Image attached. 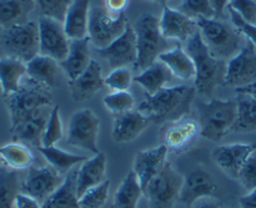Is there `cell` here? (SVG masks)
I'll list each match as a JSON object with an SVG mask.
<instances>
[{"mask_svg": "<svg viewBox=\"0 0 256 208\" xmlns=\"http://www.w3.org/2000/svg\"><path fill=\"white\" fill-rule=\"evenodd\" d=\"M195 95V87L186 85L165 87L155 95H146L139 111L154 124L178 122L190 114Z\"/></svg>", "mask_w": 256, "mask_h": 208, "instance_id": "1", "label": "cell"}, {"mask_svg": "<svg viewBox=\"0 0 256 208\" xmlns=\"http://www.w3.org/2000/svg\"><path fill=\"white\" fill-rule=\"evenodd\" d=\"M185 51L195 65L194 87L196 94L204 97H212L215 90L224 85L228 62L216 59L210 52L202 41L199 30L186 41Z\"/></svg>", "mask_w": 256, "mask_h": 208, "instance_id": "2", "label": "cell"}, {"mask_svg": "<svg viewBox=\"0 0 256 208\" xmlns=\"http://www.w3.org/2000/svg\"><path fill=\"white\" fill-rule=\"evenodd\" d=\"M196 22L202 41L216 59L224 61L232 60L246 44L242 39V35L235 29L234 25L222 19L199 17L196 19Z\"/></svg>", "mask_w": 256, "mask_h": 208, "instance_id": "3", "label": "cell"}, {"mask_svg": "<svg viewBox=\"0 0 256 208\" xmlns=\"http://www.w3.org/2000/svg\"><path fill=\"white\" fill-rule=\"evenodd\" d=\"M159 21L160 19L155 15L144 12L132 25L136 35L138 47V59L134 64V69L139 71L146 70L159 60L160 55L169 51L170 44L160 31Z\"/></svg>", "mask_w": 256, "mask_h": 208, "instance_id": "4", "label": "cell"}, {"mask_svg": "<svg viewBox=\"0 0 256 208\" xmlns=\"http://www.w3.org/2000/svg\"><path fill=\"white\" fill-rule=\"evenodd\" d=\"M200 136L212 142H220L236 121L238 101L212 99L198 104Z\"/></svg>", "mask_w": 256, "mask_h": 208, "instance_id": "5", "label": "cell"}, {"mask_svg": "<svg viewBox=\"0 0 256 208\" xmlns=\"http://www.w3.org/2000/svg\"><path fill=\"white\" fill-rule=\"evenodd\" d=\"M10 116V125L42 107H52V94L49 87L42 86L25 77L22 87L14 94L4 97Z\"/></svg>", "mask_w": 256, "mask_h": 208, "instance_id": "6", "label": "cell"}, {"mask_svg": "<svg viewBox=\"0 0 256 208\" xmlns=\"http://www.w3.org/2000/svg\"><path fill=\"white\" fill-rule=\"evenodd\" d=\"M182 181L184 176L174 169L172 162H165L159 174L144 189V196L149 201V207L174 208L179 201Z\"/></svg>", "mask_w": 256, "mask_h": 208, "instance_id": "7", "label": "cell"}, {"mask_svg": "<svg viewBox=\"0 0 256 208\" xmlns=\"http://www.w3.org/2000/svg\"><path fill=\"white\" fill-rule=\"evenodd\" d=\"M2 45L8 56L28 64L40 54L39 25L29 21L5 29L2 35Z\"/></svg>", "mask_w": 256, "mask_h": 208, "instance_id": "8", "label": "cell"}, {"mask_svg": "<svg viewBox=\"0 0 256 208\" xmlns=\"http://www.w3.org/2000/svg\"><path fill=\"white\" fill-rule=\"evenodd\" d=\"M128 24L124 12L112 15L104 6H94L90 9L88 36L98 49H104L125 31Z\"/></svg>", "mask_w": 256, "mask_h": 208, "instance_id": "9", "label": "cell"}, {"mask_svg": "<svg viewBox=\"0 0 256 208\" xmlns=\"http://www.w3.org/2000/svg\"><path fill=\"white\" fill-rule=\"evenodd\" d=\"M100 131V120L92 110L82 109L74 112L69 120L66 145L86 150L94 155L99 154L98 137Z\"/></svg>", "mask_w": 256, "mask_h": 208, "instance_id": "10", "label": "cell"}, {"mask_svg": "<svg viewBox=\"0 0 256 208\" xmlns=\"http://www.w3.org/2000/svg\"><path fill=\"white\" fill-rule=\"evenodd\" d=\"M64 179V175L58 172L50 165L42 167L32 166L25 180L22 182V194L28 195L42 204L62 186Z\"/></svg>", "mask_w": 256, "mask_h": 208, "instance_id": "11", "label": "cell"}, {"mask_svg": "<svg viewBox=\"0 0 256 208\" xmlns=\"http://www.w3.org/2000/svg\"><path fill=\"white\" fill-rule=\"evenodd\" d=\"M40 55H45L58 62L68 56L70 42L62 22L52 17L40 16L39 22Z\"/></svg>", "mask_w": 256, "mask_h": 208, "instance_id": "12", "label": "cell"}, {"mask_svg": "<svg viewBox=\"0 0 256 208\" xmlns=\"http://www.w3.org/2000/svg\"><path fill=\"white\" fill-rule=\"evenodd\" d=\"M256 81V49L255 45L246 40L242 51L235 55L226 64L225 86L239 87L248 86Z\"/></svg>", "mask_w": 256, "mask_h": 208, "instance_id": "13", "label": "cell"}, {"mask_svg": "<svg viewBox=\"0 0 256 208\" xmlns=\"http://www.w3.org/2000/svg\"><path fill=\"white\" fill-rule=\"evenodd\" d=\"M98 54L104 57L112 69H122L135 64L138 59L136 35L132 25L128 24L125 31L104 49H98Z\"/></svg>", "mask_w": 256, "mask_h": 208, "instance_id": "14", "label": "cell"}, {"mask_svg": "<svg viewBox=\"0 0 256 208\" xmlns=\"http://www.w3.org/2000/svg\"><path fill=\"white\" fill-rule=\"evenodd\" d=\"M50 107H42L10 125V134L14 142H22L34 147L42 146V135L50 116Z\"/></svg>", "mask_w": 256, "mask_h": 208, "instance_id": "15", "label": "cell"}, {"mask_svg": "<svg viewBox=\"0 0 256 208\" xmlns=\"http://www.w3.org/2000/svg\"><path fill=\"white\" fill-rule=\"evenodd\" d=\"M218 185L214 177L202 169H196L188 174L182 181L179 201L190 208L198 200L214 197L218 192Z\"/></svg>", "mask_w": 256, "mask_h": 208, "instance_id": "16", "label": "cell"}, {"mask_svg": "<svg viewBox=\"0 0 256 208\" xmlns=\"http://www.w3.org/2000/svg\"><path fill=\"white\" fill-rule=\"evenodd\" d=\"M255 149L256 145L252 144L222 145L212 151V157L228 176L238 180L240 170Z\"/></svg>", "mask_w": 256, "mask_h": 208, "instance_id": "17", "label": "cell"}, {"mask_svg": "<svg viewBox=\"0 0 256 208\" xmlns=\"http://www.w3.org/2000/svg\"><path fill=\"white\" fill-rule=\"evenodd\" d=\"M160 31L165 39L188 41L199 30L198 22L180 10L165 6L160 17Z\"/></svg>", "mask_w": 256, "mask_h": 208, "instance_id": "18", "label": "cell"}, {"mask_svg": "<svg viewBox=\"0 0 256 208\" xmlns=\"http://www.w3.org/2000/svg\"><path fill=\"white\" fill-rule=\"evenodd\" d=\"M168 151H169L168 147L162 144L160 146L154 147V149L144 150V151H140L136 154L132 171L136 175L142 190L159 174V171L162 169L165 162L168 161Z\"/></svg>", "mask_w": 256, "mask_h": 208, "instance_id": "19", "label": "cell"}, {"mask_svg": "<svg viewBox=\"0 0 256 208\" xmlns=\"http://www.w3.org/2000/svg\"><path fill=\"white\" fill-rule=\"evenodd\" d=\"M68 85L74 101H88L104 87L105 79L102 77V66L95 60H92L88 69L76 79L68 82Z\"/></svg>", "mask_w": 256, "mask_h": 208, "instance_id": "20", "label": "cell"}, {"mask_svg": "<svg viewBox=\"0 0 256 208\" xmlns=\"http://www.w3.org/2000/svg\"><path fill=\"white\" fill-rule=\"evenodd\" d=\"M150 120L138 111H128L116 115L112 125V137L116 144H126L134 141L149 126Z\"/></svg>", "mask_w": 256, "mask_h": 208, "instance_id": "21", "label": "cell"}, {"mask_svg": "<svg viewBox=\"0 0 256 208\" xmlns=\"http://www.w3.org/2000/svg\"><path fill=\"white\" fill-rule=\"evenodd\" d=\"M26 72L28 77L32 81L49 87L50 90L60 84L62 76V70L59 62L52 57L40 54L28 62Z\"/></svg>", "mask_w": 256, "mask_h": 208, "instance_id": "22", "label": "cell"}, {"mask_svg": "<svg viewBox=\"0 0 256 208\" xmlns=\"http://www.w3.org/2000/svg\"><path fill=\"white\" fill-rule=\"evenodd\" d=\"M89 42V36L80 40H72L68 56L59 62L62 72L66 75L69 81H72L80 76L92 62Z\"/></svg>", "mask_w": 256, "mask_h": 208, "instance_id": "23", "label": "cell"}, {"mask_svg": "<svg viewBox=\"0 0 256 208\" xmlns=\"http://www.w3.org/2000/svg\"><path fill=\"white\" fill-rule=\"evenodd\" d=\"M105 171H106V157L102 152H99L94 155V157L82 162L76 174V190L79 199L88 190L102 184L106 180Z\"/></svg>", "mask_w": 256, "mask_h": 208, "instance_id": "24", "label": "cell"}, {"mask_svg": "<svg viewBox=\"0 0 256 208\" xmlns=\"http://www.w3.org/2000/svg\"><path fill=\"white\" fill-rule=\"evenodd\" d=\"M89 14L90 0H72L62 22L70 40H80L88 36Z\"/></svg>", "mask_w": 256, "mask_h": 208, "instance_id": "25", "label": "cell"}, {"mask_svg": "<svg viewBox=\"0 0 256 208\" xmlns=\"http://www.w3.org/2000/svg\"><path fill=\"white\" fill-rule=\"evenodd\" d=\"M26 76V64L10 56L0 59V86L4 97L16 92Z\"/></svg>", "mask_w": 256, "mask_h": 208, "instance_id": "26", "label": "cell"}, {"mask_svg": "<svg viewBox=\"0 0 256 208\" xmlns=\"http://www.w3.org/2000/svg\"><path fill=\"white\" fill-rule=\"evenodd\" d=\"M35 0H0V26L5 29L29 22Z\"/></svg>", "mask_w": 256, "mask_h": 208, "instance_id": "27", "label": "cell"}, {"mask_svg": "<svg viewBox=\"0 0 256 208\" xmlns=\"http://www.w3.org/2000/svg\"><path fill=\"white\" fill-rule=\"evenodd\" d=\"M78 170L65 175L62 186L42 204V208H80L76 190Z\"/></svg>", "mask_w": 256, "mask_h": 208, "instance_id": "28", "label": "cell"}, {"mask_svg": "<svg viewBox=\"0 0 256 208\" xmlns=\"http://www.w3.org/2000/svg\"><path fill=\"white\" fill-rule=\"evenodd\" d=\"M172 72L169 67L160 60L155 61L152 66L140 72L134 77V81L138 82L142 89L146 91V95H155L160 90L165 89L166 85L172 81Z\"/></svg>", "mask_w": 256, "mask_h": 208, "instance_id": "29", "label": "cell"}, {"mask_svg": "<svg viewBox=\"0 0 256 208\" xmlns=\"http://www.w3.org/2000/svg\"><path fill=\"white\" fill-rule=\"evenodd\" d=\"M200 135L199 122L195 120H180L176 125L169 127L165 132L164 145L168 150L180 151L192 141L196 135Z\"/></svg>", "mask_w": 256, "mask_h": 208, "instance_id": "30", "label": "cell"}, {"mask_svg": "<svg viewBox=\"0 0 256 208\" xmlns=\"http://www.w3.org/2000/svg\"><path fill=\"white\" fill-rule=\"evenodd\" d=\"M159 60L164 62L172 72V75L179 79L189 80L195 77L194 61L182 45H178L172 50L162 54L159 56Z\"/></svg>", "mask_w": 256, "mask_h": 208, "instance_id": "31", "label": "cell"}, {"mask_svg": "<svg viewBox=\"0 0 256 208\" xmlns=\"http://www.w3.org/2000/svg\"><path fill=\"white\" fill-rule=\"evenodd\" d=\"M0 159L5 166L15 171L29 170L34 164L32 150L22 142H12L0 147Z\"/></svg>", "mask_w": 256, "mask_h": 208, "instance_id": "32", "label": "cell"}, {"mask_svg": "<svg viewBox=\"0 0 256 208\" xmlns=\"http://www.w3.org/2000/svg\"><path fill=\"white\" fill-rule=\"evenodd\" d=\"M142 195L144 190L132 170L115 192L112 208H138V202Z\"/></svg>", "mask_w": 256, "mask_h": 208, "instance_id": "33", "label": "cell"}, {"mask_svg": "<svg viewBox=\"0 0 256 208\" xmlns=\"http://www.w3.org/2000/svg\"><path fill=\"white\" fill-rule=\"evenodd\" d=\"M38 151L42 155L45 160L48 161V164L52 167H54L58 172H60L62 175L69 174L70 170L72 169L76 165L82 164L84 161H86V156H79V155L70 154V152L64 151V150H60L58 147L52 146V147H38Z\"/></svg>", "mask_w": 256, "mask_h": 208, "instance_id": "34", "label": "cell"}, {"mask_svg": "<svg viewBox=\"0 0 256 208\" xmlns=\"http://www.w3.org/2000/svg\"><path fill=\"white\" fill-rule=\"evenodd\" d=\"M22 192V181L18 171L2 164L0 167V208H12Z\"/></svg>", "mask_w": 256, "mask_h": 208, "instance_id": "35", "label": "cell"}, {"mask_svg": "<svg viewBox=\"0 0 256 208\" xmlns=\"http://www.w3.org/2000/svg\"><path fill=\"white\" fill-rule=\"evenodd\" d=\"M236 121L232 132L248 134L256 131V100L246 95H239Z\"/></svg>", "mask_w": 256, "mask_h": 208, "instance_id": "36", "label": "cell"}, {"mask_svg": "<svg viewBox=\"0 0 256 208\" xmlns=\"http://www.w3.org/2000/svg\"><path fill=\"white\" fill-rule=\"evenodd\" d=\"M62 139V124L60 120L59 106L55 105L52 107L50 116L48 119L46 127H45L44 135H42V147H52L55 146L56 142H59Z\"/></svg>", "mask_w": 256, "mask_h": 208, "instance_id": "37", "label": "cell"}, {"mask_svg": "<svg viewBox=\"0 0 256 208\" xmlns=\"http://www.w3.org/2000/svg\"><path fill=\"white\" fill-rule=\"evenodd\" d=\"M109 187L110 181L105 180L102 184L88 190L79 199L80 208H102L108 201Z\"/></svg>", "mask_w": 256, "mask_h": 208, "instance_id": "38", "label": "cell"}, {"mask_svg": "<svg viewBox=\"0 0 256 208\" xmlns=\"http://www.w3.org/2000/svg\"><path fill=\"white\" fill-rule=\"evenodd\" d=\"M72 2V0H35L40 16L52 17L60 22H64L65 15Z\"/></svg>", "mask_w": 256, "mask_h": 208, "instance_id": "39", "label": "cell"}, {"mask_svg": "<svg viewBox=\"0 0 256 208\" xmlns=\"http://www.w3.org/2000/svg\"><path fill=\"white\" fill-rule=\"evenodd\" d=\"M104 105L110 112L115 115L132 111L135 100L132 95L128 91H114L104 97Z\"/></svg>", "mask_w": 256, "mask_h": 208, "instance_id": "40", "label": "cell"}, {"mask_svg": "<svg viewBox=\"0 0 256 208\" xmlns=\"http://www.w3.org/2000/svg\"><path fill=\"white\" fill-rule=\"evenodd\" d=\"M180 11L184 12L192 19H199V17L212 19V17H215L210 0H182V5H180Z\"/></svg>", "mask_w": 256, "mask_h": 208, "instance_id": "41", "label": "cell"}, {"mask_svg": "<svg viewBox=\"0 0 256 208\" xmlns=\"http://www.w3.org/2000/svg\"><path fill=\"white\" fill-rule=\"evenodd\" d=\"M134 81L132 72L125 67L115 69L105 77V85L114 91H126L132 82Z\"/></svg>", "mask_w": 256, "mask_h": 208, "instance_id": "42", "label": "cell"}, {"mask_svg": "<svg viewBox=\"0 0 256 208\" xmlns=\"http://www.w3.org/2000/svg\"><path fill=\"white\" fill-rule=\"evenodd\" d=\"M238 180L248 192L256 189V149L245 161L244 166L240 170Z\"/></svg>", "mask_w": 256, "mask_h": 208, "instance_id": "43", "label": "cell"}, {"mask_svg": "<svg viewBox=\"0 0 256 208\" xmlns=\"http://www.w3.org/2000/svg\"><path fill=\"white\" fill-rule=\"evenodd\" d=\"M230 15V20H232V24L234 25L235 29L242 35V36L246 37V40H249L250 42L256 46V24H252V22H248L238 14L235 10H232V7H228Z\"/></svg>", "mask_w": 256, "mask_h": 208, "instance_id": "44", "label": "cell"}, {"mask_svg": "<svg viewBox=\"0 0 256 208\" xmlns=\"http://www.w3.org/2000/svg\"><path fill=\"white\" fill-rule=\"evenodd\" d=\"M229 7L238 12L245 21L256 24V1L255 0H230Z\"/></svg>", "mask_w": 256, "mask_h": 208, "instance_id": "45", "label": "cell"}, {"mask_svg": "<svg viewBox=\"0 0 256 208\" xmlns=\"http://www.w3.org/2000/svg\"><path fill=\"white\" fill-rule=\"evenodd\" d=\"M129 0H104V7L112 15H119L125 11Z\"/></svg>", "mask_w": 256, "mask_h": 208, "instance_id": "46", "label": "cell"}, {"mask_svg": "<svg viewBox=\"0 0 256 208\" xmlns=\"http://www.w3.org/2000/svg\"><path fill=\"white\" fill-rule=\"evenodd\" d=\"M15 208H42V204L32 197L20 192L15 200Z\"/></svg>", "mask_w": 256, "mask_h": 208, "instance_id": "47", "label": "cell"}, {"mask_svg": "<svg viewBox=\"0 0 256 208\" xmlns=\"http://www.w3.org/2000/svg\"><path fill=\"white\" fill-rule=\"evenodd\" d=\"M230 0H210L212 10H214L215 19H222L224 16V11L226 6H229Z\"/></svg>", "mask_w": 256, "mask_h": 208, "instance_id": "48", "label": "cell"}, {"mask_svg": "<svg viewBox=\"0 0 256 208\" xmlns=\"http://www.w3.org/2000/svg\"><path fill=\"white\" fill-rule=\"evenodd\" d=\"M190 208H222V205L214 197H206V199L198 200Z\"/></svg>", "mask_w": 256, "mask_h": 208, "instance_id": "49", "label": "cell"}, {"mask_svg": "<svg viewBox=\"0 0 256 208\" xmlns=\"http://www.w3.org/2000/svg\"><path fill=\"white\" fill-rule=\"evenodd\" d=\"M240 208H256V189L239 200Z\"/></svg>", "mask_w": 256, "mask_h": 208, "instance_id": "50", "label": "cell"}, {"mask_svg": "<svg viewBox=\"0 0 256 208\" xmlns=\"http://www.w3.org/2000/svg\"><path fill=\"white\" fill-rule=\"evenodd\" d=\"M235 91H236L238 95H246V96H250L256 100V81L252 82V84L248 85V86L235 89Z\"/></svg>", "mask_w": 256, "mask_h": 208, "instance_id": "51", "label": "cell"}, {"mask_svg": "<svg viewBox=\"0 0 256 208\" xmlns=\"http://www.w3.org/2000/svg\"><path fill=\"white\" fill-rule=\"evenodd\" d=\"M152 1H155L158 2V4H162V5H165L168 1H170V0H152Z\"/></svg>", "mask_w": 256, "mask_h": 208, "instance_id": "52", "label": "cell"}, {"mask_svg": "<svg viewBox=\"0 0 256 208\" xmlns=\"http://www.w3.org/2000/svg\"><path fill=\"white\" fill-rule=\"evenodd\" d=\"M0 97H4V95H2V86H0Z\"/></svg>", "mask_w": 256, "mask_h": 208, "instance_id": "53", "label": "cell"}, {"mask_svg": "<svg viewBox=\"0 0 256 208\" xmlns=\"http://www.w3.org/2000/svg\"><path fill=\"white\" fill-rule=\"evenodd\" d=\"M2 166V159H0V167Z\"/></svg>", "mask_w": 256, "mask_h": 208, "instance_id": "54", "label": "cell"}, {"mask_svg": "<svg viewBox=\"0 0 256 208\" xmlns=\"http://www.w3.org/2000/svg\"><path fill=\"white\" fill-rule=\"evenodd\" d=\"M255 1H256V0H255Z\"/></svg>", "mask_w": 256, "mask_h": 208, "instance_id": "55", "label": "cell"}]
</instances>
